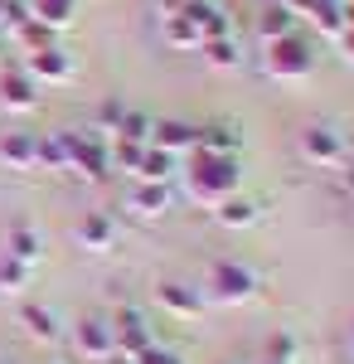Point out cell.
<instances>
[{
    "mask_svg": "<svg viewBox=\"0 0 354 364\" xmlns=\"http://www.w3.org/2000/svg\"><path fill=\"white\" fill-rule=\"evenodd\" d=\"M68 166L82 170L87 180H107L112 156H107V146H102V136L97 132H68Z\"/></svg>",
    "mask_w": 354,
    "mask_h": 364,
    "instance_id": "obj_2",
    "label": "cell"
},
{
    "mask_svg": "<svg viewBox=\"0 0 354 364\" xmlns=\"http://www.w3.org/2000/svg\"><path fill=\"white\" fill-rule=\"evenodd\" d=\"M5 5H10V0H0V15H5Z\"/></svg>",
    "mask_w": 354,
    "mask_h": 364,
    "instance_id": "obj_35",
    "label": "cell"
},
{
    "mask_svg": "<svg viewBox=\"0 0 354 364\" xmlns=\"http://www.w3.org/2000/svg\"><path fill=\"white\" fill-rule=\"evenodd\" d=\"M0 161L15 170H29L34 166V136L29 132H10V136H0Z\"/></svg>",
    "mask_w": 354,
    "mask_h": 364,
    "instance_id": "obj_14",
    "label": "cell"
},
{
    "mask_svg": "<svg viewBox=\"0 0 354 364\" xmlns=\"http://www.w3.org/2000/svg\"><path fill=\"white\" fill-rule=\"evenodd\" d=\"M151 141L175 156V151H190L194 141H199V127H190V122H156L151 127Z\"/></svg>",
    "mask_w": 354,
    "mask_h": 364,
    "instance_id": "obj_10",
    "label": "cell"
},
{
    "mask_svg": "<svg viewBox=\"0 0 354 364\" xmlns=\"http://www.w3.org/2000/svg\"><path fill=\"white\" fill-rule=\"evenodd\" d=\"M141 151H146V146H132V141H117V166L136 170V166H141Z\"/></svg>",
    "mask_w": 354,
    "mask_h": 364,
    "instance_id": "obj_29",
    "label": "cell"
},
{
    "mask_svg": "<svg viewBox=\"0 0 354 364\" xmlns=\"http://www.w3.org/2000/svg\"><path fill=\"white\" fill-rule=\"evenodd\" d=\"M78 243H82L87 252H107L112 243H117V228H112V219H107V214H87V219L78 224Z\"/></svg>",
    "mask_w": 354,
    "mask_h": 364,
    "instance_id": "obj_12",
    "label": "cell"
},
{
    "mask_svg": "<svg viewBox=\"0 0 354 364\" xmlns=\"http://www.w3.org/2000/svg\"><path fill=\"white\" fill-rule=\"evenodd\" d=\"M0 102H5V107H15V112H29V107L39 102L34 78L20 73V68H5V73H0Z\"/></svg>",
    "mask_w": 354,
    "mask_h": 364,
    "instance_id": "obj_9",
    "label": "cell"
},
{
    "mask_svg": "<svg viewBox=\"0 0 354 364\" xmlns=\"http://www.w3.org/2000/svg\"><path fill=\"white\" fill-rule=\"evenodd\" d=\"M73 340H78V350L87 355V360H112V355H117V345H112V321H102V316L78 321Z\"/></svg>",
    "mask_w": 354,
    "mask_h": 364,
    "instance_id": "obj_7",
    "label": "cell"
},
{
    "mask_svg": "<svg viewBox=\"0 0 354 364\" xmlns=\"http://www.w3.org/2000/svg\"><path fill=\"white\" fill-rule=\"evenodd\" d=\"M25 73L29 78H44V83H68V78H73V58L63 54L58 44H49V49H34V54H29Z\"/></svg>",
    "mask_w": 354,
    "mask_h": 364,
    "instance_id": "obj_8",
    "label": "cell"
},
{
    "mask_svg": "<svg viewBox=\"0 0 354 364\" xmlns=\"http://www.w3.org/2000/svg\"><path fill=\"white\" fill-rule=\"evenodd\" d=\"M20 39H25V44H29V54H34V49H49V44H54V29H49V25H39V20L29 15L25 25H20Z\"/></svg>",
    "mask_w": 354,
    "mask_h": 364,
    "instance_id": "obj_26",
    "label": "cell"
},
{
    "mask_svg": "<svg viewBox=\"0 0 354 364\" xmlns=\"http://www.w3.org/2000/svg\"><path fill=\"white\" fill-rule=\"evenodd\" d=\"M20 321H25V331H29L34 340H44V345H54V340H58L54 311H44V306H20Z\"/></svg>",
    "mask_w": 354,
    "mask_h": 364,
    "instance_id": "obj_16",
    "label": "cell"
},
{
    "mask_svg": "<svg viewBox=\"0 0 354 364\" xmlns=\"http://www.w3.org/2000/svg\"><path fill=\"white\" fill-rule=\"evenodd\" d=\"M25 20H29V5H25V0H10V5H5V15H0V25H5V29H20Z\"/></svg>",
    "mask_w": 354,
    "mask_h": 364,
    "instance_id": "obj_28",
    "label": "cell"
},
{
    "mask_svg": "<svg viewBox=\"0 0 354 364\" xmlns=\"http://www.w3.org/2000/svg\"><path fill=\"white\" fill-rule=\"evenodd\" d=\"M29 15H34L39 25H49V29H63L73 20V0H34Z\"/></svg>",
    "mask_w": 354,
    "mask_h": 364,
    "instance_id": "obj_19",
    "label": "cell"
},
{
    "mask_svg": "<svg viewBox=\"0 0 354 364\" xmlns=\"http://www.w3.org/2000/svg\"><path fill=\"white\" fill-rule=\"evenodd\" d=\"M170 170H175V156H170V151H161V146H146V151H141L136 175L146 180V185H165V180H170Z\"/></svg>",
    "mask_w": 354,
    "mask_h": 364,
    "instance_id": "obj_13",
    "label": "cell"
},
{
    "mask_svg": "<svg viewBox=\"0 0 354 364\" xmlns=\"http://www.w3.org/2000/svg\"><path fill=\"white\" fill-rule=\"evenodd\" d=\"M204 156H233L238 151V136H233V127L228 122H214V127H204L199 132V141H194Z\"/></svg>",
    "mask_w": 354,
    "mask_h": 364,
    "instance_id": "obj_15",
    "label": "cell"
},
{
    "mask_svg": "<svg viewBox=\"0 0 354 364\" xmlns=\"http://www.w3.org/2000/svg\"><path fill=\"white\" fill-rule=\"evenodd\" d=\"M190 190L199 199H228L238 190V161L233 156H204L199 151V161L190 170Z\"/></svg>",
    "mask_w": 354,
    "mask_h": 364,
    "instance_id": "obj_1",
    "label": "cell"
},
{
    "mask_svg": "<svg viewBox=\"0 0 354 364\" xmlns=\"http://www.w3.org/2000/svg\"><path fill=\"white\" fill-rule=\"evenodd\" d=\"M209 287H214L218 301H252V291H257V277L247 272L243 262H214V272H209Z\"/></svg>",
    "mask_w": 354,
    "mask_h": 364,
    "instance_id": "obj_4",
    "label": "cell"
},
{
    "mask_svg": "<svg viewBox=\"0 0 354 364\" xmlns=\"http://www.w3.org/2000/svg\"><path fill=\"white\" fill-rule=\"evenodd\" d=\"M340 180H345V190H350V195H354V161H350V166H345V170H340Z\"/></svg>",
    "mask_w": 354,
    "mask_h": 364,
    "instance_id": "obj_32",
    "label": "cell"
},
{
    "mask_svg": "<svg viewBox=\"0 0 354 364\" xmlns=\"http://www.w3.org/2000/svg\"><path fill=\"white\" fill-rule=\"evenodd\" d=\"M112 345L127 355V360H136L141 350H151V326H146V316L141 311H117L112 316Z\"/></svg>",
    "mask_w": 354,
    "mask_h": 364,
    "instance_id": "obj_6",
    "label": "cell"
},
{
    "mask_svg": "<svg viewBox=\"0 0 354 364\" xmlns=\"http://www.w3.org/2000/svg\"><path fill=\"white\" fill-rule=\"evenodd\" d=\"M156 301H161L165 311H175V316H199V311H204V301L194 296L185 282H161V287H156Z\"/></svg>",
    "mask_w": 354,
    "mask_h": 364,
    "instance_id": "obj_11",
    "label": "cell"
},
{
    "mask_svg": "<svg viewBox=\"0 0 354 364\" xmlns=\"http://www.w3.org/2000/svg\"><path fill=\"white\" fill-rule=\"evenodd\" d=\"M301 156L311 161V166H340L345 161V136L335 132V127H306L301 132Z\"/></svg>",
    "mask_w": 354,
    "mask_h": 364,
    "instance_id": "obj_5",
    "label": "cell"
},
{
    "mask_svg": "<svg viewBox=\"0 0 354 364\" xmlns=\"http://www.w3.org/2000/svg\"><path fill=\"white\" fill-rule=\"evenodd\" d=\"M132 209H136L141 219H156L170 209V195H165V185H141L136 195H132Z\"/></svg>",
    "mask_w": 354,
    "mask_h": 364,
    "instance_id": "obj_20",
    "label": "cell"
},
{
    "mask_svg": "<svg viewBox=\"0 0 354 364\" xmlns=\"http://www.w3.org/2000/svg\"><path fill=\"white\" fill-rule=\"evenodd\" d=\"M136 364H180V355H170V350H156V345H151V350H141V355H136Z\"/></svg>",
    "mask_w": 354,
    "mask_h": 364,
    "instance_id": "obj_30",
    "label": "cell"
},
{
    "mask_svg": "<svg viewBox=\"0 0 354 364\" xmlns=\"http://www.w3.org/2000/svg\"><path fill=\"white\" fill-rule=\"evenodd\" d=\"M165 39L175 44V49H204V39H199V29L194 20L180 10V15H165Z\"/></svg>",
    "mask_w": 354,
    "mask_h": 364,
    "instance_id": "obj_17",
    "label": "cell"
},
{
    "mask_svg": "<svg viewBox=\"0 0 354 364\" xmlns=\"http://www.w3.org/2000/svg\"><path fill=\"white\" fill-rule=\"evenodd\" d=\"M267 73L272 78H306L311 73V49L301 44V39H272L267 44Z\"/></svg>",
    "mask_w": 354,
    "mask_h": 364,
    "instance_id": "obj_3",
    "label": "cell"
},
{
    "mask_svg": "<svg viewBox=\"0 0 354 364\" xmlns=\"http://www.w3.org/2000/svg\"><path fill=\"white\" fill-rule=\"evenodd\" d=\"M49 364H58V360H49Z\"/></svg>",
    "mask_w": 354,
    "mask_h": 364,
    "instance_id": "obj_38",
    "label": "cell"
},
{
    "mask_svg": "<svg viewBox=\"0 0 354 364\" xmlns=\"http://www.w3.org/2000/svg\"><path fill=\"white\" fill-rule=\"evenodd\" d=\"M252 219H257V204L252 199H238V195L218 199V224L223 228H247Z\"/></svg>",
    "mask_w": 354,
    "mask_h": 364,
    "instance_id": "obj_18",
    "label": "cell"
},
{
    "mask_svg": "<svg viewBox=\"0 0 354 364\" xmlns=\"http://www.w3.org/2000/svg\"><path fill=\"white\" fill-rule=\"evenodd\" d=\"M25 282H29L25 262H15V257H5V262H0V287H5V291H20Z\"/></svg>",
    "mask_w": 354,
    "mask_h": 364,
    "instance_id": "obj_27",
    "label": "cell"
},
{
    "mask_svg": "<svg viewBox=\"0 0 354 364\" xmlns=\"http://www.w3.org/2000/svg\"><path fill=\"white\" fill-rule=\"evenodd\" d=\"M122 117H127V107H122L117 97H112V102H102V127H112V132H117V122H122Z\"/></svg>",
    "mask_w": 354,
    "mask_h": 364,
    "instance_id": "obj_31",
    "label": "cell"
},
{
    "mask_svg": "<svg viewBox=\"0 0 354 364\" xmlns=\"http://www.w3.org/2000/svg\"><path fill=\"white\" fill-rule=\"evenodd\" d=\"M267 364H281V360H267Z\"/></svg>",
    "mask_w": 354,
    "mask_h": 364,
    "instance_id": "obj_37",
    "label": "cell"
},
{
    "mask_svg": "<svg viewBox=\"0 0 354 364\" xmlns=\"http://www.w3.org/2000/svg\"><path fill=\"white\" fill-rule=\"evenodd\" d=\"M204 54H209L214 68H233L238 63V44H233V34H223V39H209L204 44Z\"/></svg>",
    "mask_w": 354,
    "mask_h": 364,
    "instance_id": "obj_25",
    "label": "cell"
},
{
    "mask_svg": "<svg viewBox=\"0 0 354 364\" xmlns=\"http://www.w3.org/2000/svg\"><path fill=\"white\" fill-rule=\"evenodd\" d=\"M311 20H316L321 34H345V15H340L335 0H316V5H311Z\"/></svg>",
    "mask_w": 354,
    "mask_h": 364,
    "instance_id": "obj_24",
    "label": "cell"
},
{
    "mask_svg": "<svg viewBox=\"0 0 354 364\" xmlns=\"http://www.w3.org/2000/svg\"><path fill=\"white\" fill-rule=\"evenodd\" d=\"M257 25H262V39L272 44V39H286V34H291V25H296V15H291L286 5H267Z\"/></svg>",
    "mask_w": 354,
    "mask_h": 364,
    "instance_id": "obj_21",
    "label": "cell"
},
{
    "mask_svg": "<svg viewBox=\"0 0 354 364\" xmlns=\"http://www.w3.org/2000/svg\"><path fill=\"white\" fill-rule=\"evenodd\" d=\"M112 364H132V360H112Z\"/></svg>",
    "mask_w": 354,
    "mask_h": 364,
    "instance_id": "obj_36",
    "label": "cell"
},
{
    "mask_svg": "<svg viewBox=\"0 0 354 364\" xmlns=\"http://www.w3.org/2000/svg\"><path fill=\"white\" fill-rule=\"evenodd\" d=\"M340 15H345V29H354V0H350V5H340Z\"/></svg>",
    "mask_w": 354,
    "mask_h": 364,
    "instance_id": "obj_33",
    "label": "cell"
},
{
    "mask_svg": "<svg viewBox=\"0 0 354 364\" xmlns=\"http://www.w3.org/2000/svg\"><path fill=\"white\" fill-rule=\"evenodd\" d=\"M10 257H15V262H25V267H34V262H39V233H34V228H10Z\"/></svg>",
    "mask_w": 354,
    "mask_h": 364,
    "instance_id": "obj_22",
    "label": "cell"
},
{
    "mask_svg": "<svg viewBox=\"0 0 354 364\" xmlns=\"http://www.w3.org/2000/svg\"><path fill=\"white\" fill-rule=\"evenodd\" d=\"M151 117L146 112H127L122 122H117V141H132V146H151Z\"/></svg>",
    "mask_w": 354,
    "mask_h": 364,
    "instance_id": "obj_23",
    "label": "cell"
},
{
    "mask_svg": "<svg viewBox=\"0 0 354 364\" xmlns=\"http://www.w3.org/2000/svg\"><path fill=\"white\" fill-rule=\"evenodd\" d=\"M340 39H345V54L354 58V29H345V34H340Z\"/></svg>",
    "mask_w": 354,
    "mask_h": 364,
    "instance_id": "obj_34",
    "label": "cell"
}]
</instances>
